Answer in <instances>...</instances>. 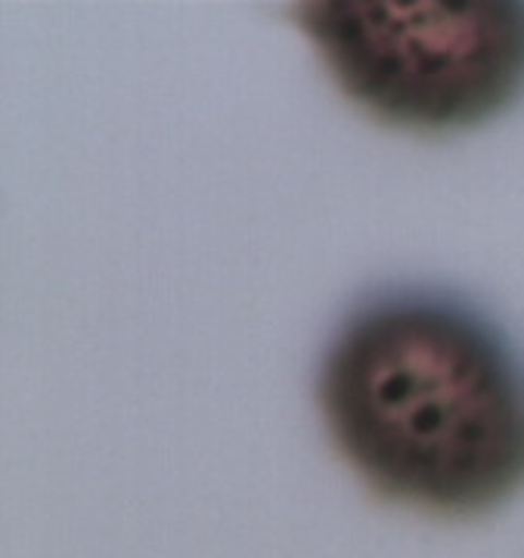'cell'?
<instances>
[{"mask_svg":"<svg viewBox=\"0 0 524 558\" xmlns=\"http://www.w3.org/2000/svg\"><path fill=\"white\" fill-rule=\"evenodd\" d=\"M317 391L336 447L382 497L475 515L524 487V363L460 301L363 304L329 344Z\"/></svg>","mask_w":524,"mask_h":558,"instance_id":"cell-1","label":"cell"},{"mask_svg":"<svg viewBox=\"0 0 524 558\" xmlns=\"http://www.w3.org/2000/svg\"><path fill=\"white\" fill-rule=\"evenodd\" d=\"M292 13L344 94L403 128H465L524 90L519 0H304Z\"/></svg>","mask_w":524,"mask_h":558,"instance_id":"cell-2","label":"cell"}]
</instances>
